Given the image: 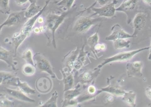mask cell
<instances>
[{"mask_svg":"<svg viewBox=\"0 0 151 107\" xmlns=\"http://www.w3.org/2000/svg\"><path fill=\"white\" fill-rule=\"evenodd\" d=\"M150 47H148L143 48L137 50L118 53L113 56L106 58L103 61V62L99 65L98 68H102L103 66L109 63L114 62H124L129 61L137 54L144 50L150 49Z\"/></svg>","mask_w":151,"mask_h":107,"instance_id":"obj_1","label":"cell"},{"mask_svg":"<svg viewBox=\"0 0 151 107\" xmlns=\"http://www.w3.org/2000/svg\"><path fill=\"white\" fill-rule=\"evenodd\" d=\"M138 7V0H124L116 11H122L127 15V24H129L137 13Z\"/></svg>","mask_w":151,"mask_h":107,"instance_id":"obj_2","label":"cell"},{"mask_svg":"<svg viewBox=\"0 0 151 107\" xmlns=\"http://www.w3.org/2000/svg\"><path fill=\"white\" fill-rule=\"evenodd\" d=\"M68 13H69L68 11H66L59 15L50 14L47 16V27L52 32V35H53V42L54 43V46H55V31L63 22L65 19L68 15Z\"/></svg>","mask_w":151,"mask_h":107,"instance_id":"obj_3","label":"cell"},{"mask_svg":"<svg viewBox=\"0 0 151 107\" xmlns=\"http://www.w3.org/2000/svg\"><path fill=\"white\" fill-rule=\"evenodd\" d=\"M101 20V18H93L91 16L81 17L76 22L73 29L79 33L85 32Z\"/></svg>","mask_w":151,"mask_h":107,"instance_id":"obj_4","label":"cell"},{"mask_svg":"<svg viewBox=\"0 0 151 107\" xmlns=\"http://www.w3.org/2000/svg\"><path fill=\"white\" fill-rule=\"evenodd\" d=\"M117 0H113L111 3L105 4L101 8H92V11L95 13L91 15V16L98 15L99 16L105 17H113L115 16L116 8L115 5L118 3Z\"/></svg>","mask_w":151,"mask_h":107,"instance_id":"obj_5","label":"cell"},{"mask_svg":"<svg viewBox=\"0 0 151 107\" xmlns=\"http://www.w3.org/2000/svg\"><path fill=\"white\" fill-rule=\"evenodd\" d=\"M147 14L143 11H138L133 19L134 37L136 36L146 26L147 20Z\"/></svg>","mask_w":151,"mask_h":107,"instance_id":"obj_6","label":"cell"},{"mask_svg":"<svg viewBox=\"0 0 151 107\" xmlns=\"http://www.w3.org/2000/svg\"><path fill=\"white\" fill-rule=\"evenodd\" d=\"M33 58L35 60L37 68L40 71L47 72L53 77L55 76L51 64L44 56L40 54H36Z\"/></svg>","mask_w":151,"mask_h":107,"instance_id":"obj_7","label":"cell"},{"mask_svg":"<svg viewBox=\"0 0 151 107\" xmlns=\"http://www.w3.org/2000/svg\"><path fill=\"white\" fill-rule=\"evenodd\" d=\"M111 34L106 38L107 41H114L119 39H127L133 38V34H130L125 31L119 24L114 25L111 29Z\"/></svg>","mask_w":151,"mask_h":107,"instance_id":"obj_8","label":"cell"},{"mask_svg":"<svg viewBox=\"0 0 151 107\" xmlns=\"http://www.w3.org/2000/svg\"><path fill=\"white\" fill-rule=\"evenodd\" d=\"M142 62L136 61L133 63H129L127 64V73L129 77L142 76V68H143Z\"/></svg>","mask_w":151,"mask_h":107,"instance_id":"obj_9","label":"cell"},{"mask_svg":"<svg viewBox=\"0 0 151 107\" xmlns=\"http://www.w3.org/2000/svg\"><path fill=\"white\" fill-rule=\"evenodd\" d=\"M14 52L5 49L0 45V60L5 62L8 67H11L14 71L17 70L14 61Z\"/></svg>","mask_w":151,"mask_h":107,"instance_id":"obj_10","label":"cell"},{"mask_svg":"<svg viewBox=\"0 0 151 107\" xmlns=\"http://www.w3.org/2000/svg\"><path fill=\"white\" fill-rule=\"evenodd\" d=\"M24 17V11H15L10 13L7 19L4 22V26H11L16 25L21 22Z\"/></svg>","mask_w":151,"mask_h":107,"instance_id":"obj_11","label":"cell"},{"mask_svg":"<svg viewBox=\"0 0 151 107\" xmlns=\"http://www.w3.org/2000/svg\"><path fill=\"white\" fill-rule=\"evenodd\" d=\"M5 92L12 98L23 102H35V101L32 99L30 98L26 94L22 92L20 90H13V89L6 88Z\"/></svg>","mask_w":151,"mask_h":107,"instance_id":"obj_12","label":"cell"},{"mask_svg":"<svg viewBox=\"0 0 151 107\" xmlns=\"http://www.w3.org/2000/svg\"><path fill=\"white\" fill-rule=\"evenodd\" d=\"M17 79V77L10 72L0 71V85L4 84L14 86Z\"/></svg>","mask_w":151,"mask_h":107,"instance_id":"obj_13","label":"cell"},{"mask_svg":"<svg viewBox=\"0 0 151 107\" xmlns=\"http://www.w3.org/2000/svg\"><path fill=\"white\" fill-rule=\"evenodd\" d=\"M14 86L19 87V90L26 95L35 94V90L31 88L26 82H21L18 77H17V82Z\"/></svg>","mask_w":151,"mask_h":107,"instance_id":"obj_14","label":"cell"},{"mask_svg":"<svg viewBox=\"0 0 151 107\" xmlns=\"http://www.w3.org/2000/svg\"><path fill=\"white\" fill-rule=\"evenodd\" d=\"M42 8L37 5L35 3H31L29 7L24 11V17L26 18L30 19L38 14Z\"/></svg>","mask_w":151,"mask_h":107,"instance_id":"obj_15","label":"cell"},{"mask_svg":"<svg viewBox=\"0 0 151 107\" xmlns=\"http://www.w3.org/2000/svg\"><path fill=\"white\" fill-rule=\"evenodd\" d=\"M101 91L106 92L116 96H123L125 91L120 87L115 86H109L101 89Z\"/></svg>","mask_w":151,"mask_h":107,"instance_id":"obj_16","label":"cell"},{"mask_svg":"<svg viewBox=\"0 0 151 107\" xmlns=\"http://www.w3.org/2000/svg\"><path fill=\"white\" fill-rule=\"evenodd\" d=\"M136 95L134 92L132 91L125 92L123 96V100L128 105L134 107L136 106Z\"/></svg>","mask_w":151,"mask_h":107,"instance_id":"obj_17","label":"cell"},{"mask_svg":"<svg viewBox=\"0 0 151 107\" xmlns=\"http://www.w3.org/2000/svg\"><path fill=\"white\" fill-rule=\"evenodd\" d=\"M130 41L126 39H119L114 41V46L115 49H120L125 48H129Z\"/></svg>","mask_w":151,"mask_h":107,"instance_id":"obj_18","label":"cell"},{"mask_svg":"<svg viewBox=\"0 0 151 107\" xmlns=\"http://www.w3.org/2000/svg\"><path fill=\"white\" fill-rule=\"evenodd\" d=\"M22 58L25 60L27 63H29L35 66L33 56L31 49H26L22 54Z\"/></svg>","mask_w":151,"mask_h":107,"instance_id":"obj_19","label":"cell"},{"mask_svg":"<svg viewBox=\"0 0 151 107\" xmlns=\"http://www.w3.org/2000/svg\"><path fill=\"white\" fill-rule=\"evenodd\" d=\"M9 2V0H0V11L2 14L9 15L10 13Z\"/></svg>","mask_w":151,"mask_h":107,"instance_id":"obj_20","label":"cell"},{"mask_svg":"<svg viewBox=\"0 0 151 107\" xmlns=\"http://www.w3.org/2000/svg\"><path fill=\"white\" fill-rule=\"evenodd\" d=\"M58 98V93L57 91L53 93L50 98L41 107H57V100Z\"/></svg>","mask_w":151,"mask_h":107,"instance_id":"obj_21","label":"cell"},{"mask_svg":"<svg viewBox=\"0 0 151 107\" xmlns=\"http://www.w3.org/2000/svg\"><path fill=\"white\" fill-rule=\"evenodd\" d=\"M22 71L24 74L26 76H32L35 73V66L32 64L27 63L23 66Z\"/></svg>","mask_w":151,"mask_h":107,"instance_id":"obj_22","label":"cell"},{"mask_svg":"<svg viewBox=\"0 0 151 107\" xmlns=\"http://www.w3.org/2000/svg\"><path fill=\"white\" fill-rule=\"evenodd\" d=\"M75 0H61L57 4L60 7L65 10H70L74 3Z\"/></svg>","mask_w":151,"mask_h":107,"instance_id":"obj_23","label":"cell"},{"mask_svg":"<svg viewBox=\"0 0 151 107\" xmlns=\"http://www.w3.org/2000/svg\"><path fill=\"white\" fill-rule=\"evenodd\" d=\"M14 106V102L9 99L6 96H0V107H12Z\"/></svg>","mask_w":151,"mask_h":107,"instance_id":"obj_24","label":"cell"},{"mask_svg":"<svg viewBox=\"0 0 151 107\" xmlns=\"http://www.w3.org/2000/svg\"><path fill=\"white\" fill-rule=\"evenodd\" d=\"M65 91L70 90L73 85V78L72 75H70L64 78Z\"/></svg>","mask_w":151,"mask_h":107,"instance_id":"obj_25","label":"cell"},{"mask_svg":"<svg viewBox=\"0 0 151 107\" xmlns=\"http://www.w3.org/2000/svg\"><path fill=\"white\" fill-rule=\"evenodd\" d=\"M65 91L66 92L65 93V99L67 101L70 100L80 94L79 91L77 89Z\"/></svg>","mask_w":151,"mask_h":107,"instance_id":"obj_26","label":"cell"},{"mask_svg":"<svg viewBox=\"0 0 151 107\" xmlns=\"http://www.w3.org/2000/svg\"><path fill=\"white\" fill-rule=\"evenodd\" d=\"M99 38L98 35V33H96L94 35L91 36L90 38H89L88 40V43L90 46H96V44L97 43L98 41Z\"/></svg>","mask_w":151,"mask_h":107,"instance_id":"obj_27","label":"cell"},{"mask_svg":"<svg viewBox=\"0 0 151 107\" xmlns=\"http://www.w3.org/2000/svg\"><path fill=\"white\" fill-rule=\"evenodd\" d=\"M83 79L85 81H89L91 80L92 78V76L91 75L90 73L88 72L85 73L83 76Z\"/></svg>","mask_w":151,"mask_h":107,"instance_id":"obj_28","label":"cell"},{"mask_svg":"<svg viewBox=\"0 0 151 107\" xmlns=\"http://www.w3.org/2000/svg\"><path fill=\"white\" fill-rule=\"evenodd\" d=\"M15 1L18 6H22L29 1L28 0H15Z\"/></svg>","mask_w":151,"mask_h":107,"instance_id":"obj_29","label":"cell"},{"mask_svg":"<svg viewBox=\"0 0 151 107\" xmlns=\"http://www.w3.org/2000/svg\"><path fill=\"white\" fill-rule=\"evenodd\" d=\"M145 93L146 96L151 100V87H147L145 90Z\"/></svg>","mask_w":151,"mask_h":107,"instance_id":"obj_30","label":"cell"},{"mask_svg":"<svg viewBox=\"0 0 151 107\" xmlns=\"http://www.w3.org/2000/svg\"><path fill=\"white\" fill-rule=\"evenodd\" d=\"M96 1L101 6H104V5L107 4L108 2L109 1V0H96Z\"/></svg>","mask_w":151,"mask_h":107,"instance_id":"obj_31","label":"cell"},{"mask_svg":"<svg viewBox=\"0 0 151 107\" xmlns=\"http://www.w3.org/2000/svg\"><path fill=\"white\" fill-rule=\"evenodd\" d=\"M96 88L94 86H89L88 89V91L90 94H93L94 93L96 92Z\"/></svg>","mask_w":151,"mask_h":107,"instance_id":"obj_32","label":"cell"},{"mask_svg":"<svg viewBox=\"0 0 151 107\" xmlns=\"http://www.w3.org/2000/svg\"><path fill=\"white\" fill-rule=\"evenodd\" d=\"M144 3L147 5L150 6L151 5V0H142Z\"/></svg>","mask_w":151,"mask_h":107,"instance_id":"obj_33","label":"cell"},{"mask_svg":"<svg viewBox=\"0 0 151 107\" xmlns=\"http://www.w3.org/2000/svg\"><path fill=\"white\" fill-rule=\"evenodd\" d=\"M37 21H38V22L40 23H43V18H42L40 17H39L38 18V19H37Z\"/></svg>","mask_w":151,"mask_h":107,"instance_id":"obj_34","label":"cell"},{"mask_svg":"<svg viewBox=\"0 0 151 107\" xmlns=\"http://www.w3.org/2000/svg\"><path fill=\"white\" fill-rule=\"evenodd\" d=\"M150 54H149V57H148V59L150 60H151V44L150 47Z\"/></svg>","mask_w":151,"mask_h":107,"instance_id":"obj_35","label":"cell"},{"mask_svg":"<svg viewBox=\"0 0 151 107\" xmlns=\"http://www.w3.org/2000/svg\"><path fill=\"white\" fill-rule=\"evenodd\" d=\"M37 1H38V0H28V1H29L31 3H36Z\"/></svg>","mask_w":151,"mask_h":107,"instance_id":"obj_36","label":"cell"},{"mask_svg":"<svg viewBox=\"0 0 151 107\" xmlns=\"http://www.w3.org/2000/svg\"><path fill=\"white\" fill-rule=\"evenodd\" d=\"M4 24L3 23L2 24H1L0 25V32H1V31L3 27L4 26Z\"/></svg>","mask_w":151,"mask_h":107,"instance_id":"obj_37","label":"cell"},{"mask_svg":"<svg viewBox=\"0 0 151 107\" xmlns=\"http://www.w3.org/2000/svg\"><path fill=\"white\" fill-rule=\"evenodd\" d=\"M150 10L151 11V5H150Z\"/></svg>","mask_w":151,"mask_h":107,"instance_id":"obj_38","label":"cell"}]
</instances>
